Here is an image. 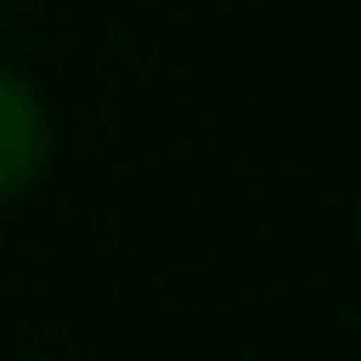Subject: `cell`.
<instances>
[{
    "label": "cell",
    "mask_w": 361,
    "mask_h": 361,
    "mask_svg": "<svg viewBox=\"0 0 361 361\" xmlns=\"http://www.w3.org/2000/svg\"><path fill=\"white\" fill-rule=\"evenodd\" d=\"M51 165V114L38 102V89L0 63V203L25 197Z\"/></svg>",
    "instance_id": "cell-1"
}]
</instances>
